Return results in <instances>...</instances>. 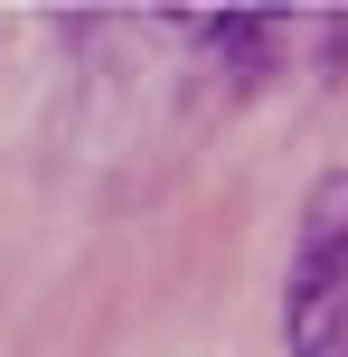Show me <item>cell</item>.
Here are the masks:
<instances>
[{"instance_id": "cell-1", "label": "cell", "mask_w": 348, "mask_h": 357, "mask_svg": "<svg viewBox=\"0 0 348 357\" xmlns=\"http://www.w3.org/2000/svg\"><path fill=\"white\" fill-rule=\"evenodd\" d=\"M282 339L292 357H348V169L311 178L282 273Z\"/></svg>"}]
</instances>
